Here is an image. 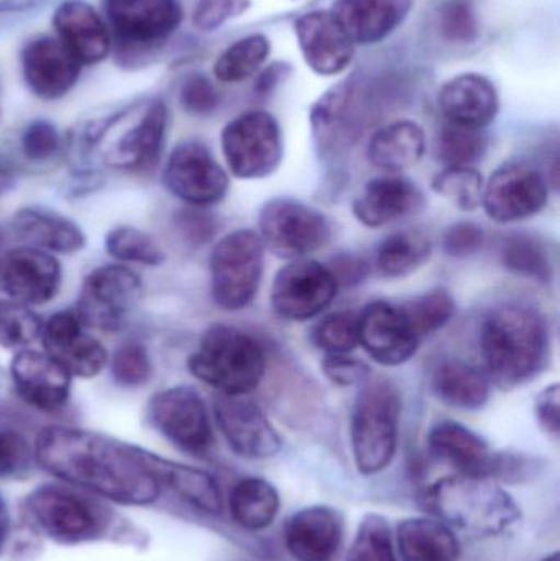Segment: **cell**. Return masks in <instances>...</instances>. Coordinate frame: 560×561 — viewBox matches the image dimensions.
Returning <instances> with one entry per match:
<instances>
[{"mask_svg":"<svg viewBox=\"0 0 560 561\" xmlns=\"http://www.w3.org/2000/svg\"><path fill=\"white\" fill-rule=\"evenodd\" d=\"M403 399L400 389L385 378L361 386L351 415V442L355 467L374 477L390 467L400 440Z\"/></svg>","mask_w":560,"mask_h":561,"instance_id":"obj_4","label":"cell"},{"mask_svg":"<svg viewBox=\"0 0 560 561\" xmlns=\"http://www.w3.org/2000/svg\"><path fill=\"white\" fill-rule=\"evenodd\" d=\"M62 270L52 253L22 245L0 255V293L23 306H43L58 294Z\"/></svg>","mask_w":560,"mask_h":561,"instance_id":"obj_18","label":"cell"},{"mask_svg":"<svg viewBox=\"0 0 560 561\" xmlns=\"http://www.w3.org/2000/svg\"><path fill=\"white\" fill-rule=\"evenodd\" d=\"M105 252L122 263L132 265L160 266L167 255L160 243L148 232L135 227H115L105 236Z\"/></svg>","mask_w":560,"mask_h":561,"instance_id":"obj_43","label":"cell"},{"mask_svg":"<svg viewBox=\"0 0 560 561\" xmlns=\"http://www.w3.org/2000/svg\"><path fill=\"white\" fill-rule=\"evenodd\" d=\"M163 184L171 196L191 207L216 206L229 193V173L199 140L178 144L168 157Z\"/></svg>","mask_w":560,"mask_h":561,"instance_id":"obj_15","label":"cell"},{"mask_svg":"<svg viewBox=\"0 0 560 561\" xmlns=\"http://www.w3.org/2000/svg\"><path fill=\"white\" fill-rule=\"evenodd\" d=\"M191 375L224 396H249L262 385L268 369L263 343L247 330L214 323L187 358Z\"/></svg>","mask_w":560,"mask_h":561,"instance_id":"obj_3","label":"cell"},{"mask_svg":"<svg viewBox=\"0 0 560 561\" xmlns=\"http://www.w3.org/2000/svg\"><path fill=\"white\" fill-rule=\"evenodd\" d=\"M377 112L358 76L322 94L309 114L312 140L322 160L335 163L344 158L364 137Z\"/></svg>","mask_w":560,"mask_h":561,"instance_id":"obj_7","label":"cell"},{"mask_svg":"<svg viewBox=\"0 0 560 561\" xmlns=\"http://www.w3.org/2000/svg\"><path fill=\"white\" fill-rule=\"evenodd\" d=\"M147 422L173 447L191 457L204 458L213 451V422L206 401L191 386H173L151 396Z\"/></svg>","mask_w":560,"mask_h":561,"instance_id":"obj_11","label":"cell"},{"mask_svg":"<svg viewBox=\"0 0 560 561\" xmlns=\"http://www.w3.org/2000/svg\"><path fill=\"white\" fill-rule=\"evenodd\" d=\"M35 461V451L25 435L10 428L0 431V480L26 473Z\"/></svg>","mask_w":560,"mask_h":561,"instance_id":"obj_49","label":"cell"},{"mask_svg":"<svg viewBox=\"0 0 560 561\" xmlns=\"http://www.w3.org/2000/svg\"><path fill=\"white\" fill-rule=\"evenodd\" d=\"M483 184L482 173L476 167H444L431 181L437 196L464 213H473L482 206Z\"/></svg>","mask_w":560,"mask_h":561,"instance_id":"obj_42","label":"cell"},{"mask_svg":"<svg viewBox=\"0 0 560 561\" xmlns=\"http://www.w3.org/2000/svg\"><path fill=\"white\" fill-rule=\"evenodd\" d=\"M295 35L302 59L322 78L342 75L354 61L355 45L331 10H311L295 20Z\"/></svg>","mask_w":560,"mask_h":561,"instance_id":"obj_22","label":"cell"},{"mask_svg":"<svg viewBox=\"0 0 560 561\" xmlns=\"http://www.w3.org/2000/svg\"><path fill=\"white\" fill-rule=\"evenodd\" d=\"M252 0H196L193 23L201 32H214L249 10Z\"/></svg>","mask_w":560,"mask_h":561,"instance_id":"obj_52","label":"cell"},{"mask_svg":"<svg viewBox=\"0 0 560 561\" xmlns=\"http://www.w3.org/2000/svg\"><path fill=\"white\" fill-rule=\"evenodd\" d=\"M338 293V280L328 265L309 259L292 260L273 279L270 306L279 319L306 322L321 317Z\"/></svg>","mask_w":560,"mask_h":561,"instance_id":"obj_14","label":"cell"},{"mask_svg":"<svg viewBox=\"0 0 560 561\" xmlns=\"http://www.w3.org/2000/svg\"><path fill=\"white\" fill-rule=\"evenodd\" d=\"M437 30L453 45H470L480 36V22L469 0H447L437 10Z\"/></svg>","mask_w":560,"mask_h":561,"instance_id":"obj_48","label":"cell"},{"mask_svg":"<svg viewBox=\"0 0 560 561\" xmlns=\"http://www.w3.org/2000/svg\"><path fill=\"white\" fill-rule=\"evenodd\" d=\"M423 207L424 194L418 184L401 174H384L362 187L352 213L367 229H384L416 216Z\"/></svg>","mask_w":560,"mask_h":561,"instance_id":"obj_23","label":"cell"},{"mask_svg":"<svg viewBox=\"0 0 560 561\" xmlns=\"http://www.w3.org/2000/svg\"><path fill=\"white\" fill-rule=\"evenodd\" d=\"M213 414L233 454L249 460H266L282 450V437L265 412L247 396L217 394Z\"/></svg>","mask_w":560,"mask_h":561,"instance_id":"obj_16","label":"cell"},{"mask_svg":"<svg viewBox=\"0 0 560 561\" xmlns=\"http://www.w3.org/2000/svg\"><path fill=\"white\" fill-rule=\"evenodd\" d=\"M161 483L174 491L181 500L207 514L222 513L219 484L206 471L161 458Z\"/></svg>","mask_w":560,"mask_h":561,"instance_id":"obj_38","label":"cell"},{"mask_svg":"<svg viewBox=\"0 0 560 561\" xmlns=\"http://www.w3.org/2000/svg\"><path fill=\"white\" fill-rule=\"evenodd\" d=\"M485 240V230L479 224L460 220L444 232L443 250L449 259L466 260L482 252Z\"/></svg>","mask_w":560,"mask_h":561,"instance_id":"obj_51","label":"cell"},{"mask_svg":"<svg viewBox=\"0 0 560 561\" xmlns=\"http://www.w3.org/2000/svg\"><path fill=\"white\" fill-rule=\"evenodd\" d=\"M10 519L9 511H7L5 501L0 496V550H2L3 543H5L7 537H9Z\"/></svg>","mask_w":560,"mask_h":561,"instance_id":"obj_58","label":"cell"},{"mask_svg":"<svg viewBox=\"0 0 560 561\" xmlns=\"http://www.w3.org/2000/svg\"><path fill=\"white\" fill-rule=\"evenodd\" d=\"M181 107L190 115L207 117L220 105V94L207 76L193 75L183 82L180 89Z\"/></svg>","mask_w":560,"mask_h":561,"instance_id":"obj_50","label":"cell"},{"mask_svg":"<svg viewBox=\"0 0 560 561\" xmlns=\"http://www.w3.org/2000/svg\"><path fill=\"white\" fill-rule=\"evenodd\" d=\"M549 191L551 184L538 167L528 161H506L483 184L480 207L493 222H522L546 209Z\"/></svg>","mask_w":560,"mask_h":561,"instance_id":"obj_13","label":"cell"},{"mask_svg":"<svg viewBox=\"0 0 560 561\" xmlns=\"http://www.w3.org/2000/svg\"><path fill=\"white\" fill-rule=\"evenodd\" d=\"M278 491L263 478H245L230 491V517L237 526L252 533L268 529L279 513Z\"/></svg>","mask_w":560,"mask_h":561,"instance_id":"obj_37","label":"cell"},{"mask_svg":"<svg viewBox=\"0 0 560 561\" xmlns=\"http://www.w3.org/2000/svg\"><path fill=\"white\" fill-rule=\"evenodd\" d=\"M309 333L312 345L324 355H347L358 346V312L344 309L325 313Z\"/></svg>","mask_w":560,"mask_h":561,"instance_id":"obj_44","label":"cell"},{"mask_svg":"<svg viewBox=\"0 0 560 561\" xmlns=\"http://www.w3.org/2000/svg\"><path fill=\"white\" fill-rule=\"evenodd\" d=\"M329 270L338 280L339 287H354L365 283L370 275V265L367 260L352 253H342L329 263Z\"/></svg>","mask_w":560,"mask_h":561,"instance_id":"obj_57","label":"cell"},{"mask_svg":"<svg viewBox=\"0 0 560 561\" xmlns=\"http://www.w3.org/2000/svg\"><path fill=\"white\" fill-rule=\"evenodd\" d=\"M342 519L328 506H311L289 517L285 543L296 561H332L342 543Z\"/></svg>","mask_w":560,"mask_h":561,"instance_id":"obj_29","label":"cell"},{"mask_svg":"<svg viewBox=\"0 0 560 561\" xmlns=\"http://www.w3.org/2000/svg\"><path fill=\"white\" fill-rule=\"evenodd\" d=\"M489 151L485 131L446 124L436 140V157L444 167H476Z\"/></svg>","mask_w":560,"mask_h":561,"instance_id":"obj_41","label":"cell"},{"mask_svg":"<svg viewBox=\"0 0 560 561\" xmlns=\"http://www.w3.org/2000/svg\"><path fill=\"white\" fill-rule=\"evenodd\" d=\"M431 253L433 240L424 230H398L378 245L375 268L384 278H407L430 262Z\"/></svg>","mask_w":560,"mask_h":561,"instance_id":"obj_36","label":"cell"},{"mask_svg":"<svg viewBox=\"0 0 560 561\" xmlns=\"http://www.w3.org/2000/svg\"><path fill=\"white\" fill-rule=\"evenodd\" d=\"M437 105L446 124L485 130L500 112V95L492 79L479 72H462L444 82Z\"/></svg>","mask_w":560,"mask_h":561,"instance_id":"obj_25","label":"cell"},{"mask_svg":"<svg viewBox=\"0 0 560 561\" xmlns=\"http://www.w3.org/2000/svg\"><path fill=\"white\" fill-rule=\"evenodd\" d=\"M43 322L28 306L0 299V346L7 350L28 348L42 335Z\"/></svg>","mask_w":560,"mask_h":561,"instance_id":"obj_45","label":"cell"},{"mask_svg":"<svg viewBox=\"0 0 560 561\" xmlns=\"http://www.w3.org/2000/svg\"><path fill=\"white\" fill-rule=\"evenodd\" d=\"M272 51V43L262 33H252L227 46L214 62L217 81L237 84L262 69Z\"/></svg>","mask_w":560,"mask_h":561,"instance_id":"obj_39","label":"cell"},{"mask_svg":"<svg viewBox=\"0 0 560 561\" xmlns=\"http://www.w3.org/2000/svg\"><path fill=\"white\" fill-rule=\"evenodd\" d=\"M144 283L134 270L122 265H102L92 270L82 283L75 312L85 329L117 332L140 302Z\"/></svg>","mask_w":560,"mask_h":561,"instance_id":"obj_12","label":"cell"},{"mask_svg":"<svg viewBox=\"0 0 560 561\" xmlns=\"http://www.w3.org/2000/svg\"><path fill=\"white\" fill-rule=\"evenodd\" d=\"M427 447L433 457L456 468L459 474L493 480L496 451L482 435L456 421H439L427 434Z\"/></svg>","mask_w":560,"mask_h":561,"instance_id":"obj_27","label":"cell"},{"mask_svg":"<svg viewBox=\"0 0 560 561\" xmlns=\"http://www.w3.org/2000/svg\"><path fill=\"white\" fill-rule=\"evenodd\" d=\"M2 243H3V233L2 230H0V250H2ZM2 255V253H0Z\"/></svg>","mask_w":560,"mask_h":561,"instance_id":"obj_62","label":"cell"},{"mask_svg":"<svg viewBox=\"0 0 560 561\" xmlns=\"http://www.w3.org/2000/svg\"><path fill=\"white\" fill-rule=\"evenodd\" d=\"M227 170L237 180H266L282 167L285 157L283 130L275 115L266 111L243 112L220 134Z\"/></svg>","mask_w":560,"mask_h":561,"instance_id":"obj_9","label":"cell"},{"mask_svg":"<svg viewBox=\"0 0 560 561\" xmlns=\"http://www.w3.org/2000/svg\"><path fill=\"white\" fill-rule=\"evenodd\" d=\"M426 131L410 118L378 128L367 145L372 167L387 174H400L416 167L426 153Z\"/></svg>","mask_w":560,"mask_h":561,"instance_id":"obj_32","label":"cell"},{"mask_svg":"<svg viewBox=\"0 0 560 561\" xmlns=\"http://www.w3.org/2000/svg\"><path fill=\"white\" fill-rule=\"evenodd\" d=\"M12 230L25 245L43 252L72 255L84 250L88 239L75 220L39 206H26L12 217Z\"/></svg>","mask_w":560,"mask_h":561,"instance_id":"obj_31","label":"cell"},{"mask_svg":"<svg viewBox=\"0 0 560 561\" xmlns=\"http://www.w3.org/2000/svg\"><path fill=\"white\" fill-rule=\"evenodd\" d=\"M413 0H335L331 13L357 45L384 42L403 25Z\"/></svg>","mask_w":560,"mask_h":561,"instance_id":"obj_28","label":"cell"},{"mask_svg":"<svg viewBox=\"0 0 560 561\" xmlns=\"http://www.w3.org/2000/svg\"><path fill=\"white\" fill-rule=\"evenodd\" d=\"M105 23L128 45H158L180 26L178 0H102Z\"/></svg>","mask_w":560,"mask_h":561,"instance_id":"obj_21","label":"cell"},{"mask_svg":"<svg viewBox=\"0 0 560 561\" xmlns=\"http://www.w3.org/2000/svg\"><path fill=\"white\" fill-rule=\"evenodd\" d=\"M45 352L72 378H95L107 366L108 353L95 336L85 332L75 310L53 313L42 327Z\"/></svg>","mask_w":560,"mask_h":561,"instance_id":"obj_19","label":"cell"},{"mask_svg":"<svg viewBox=\"0 0 560 561\" xmlns=\"http://www.w3.org/2000/svg\"><path fill=\"white\" fill-rule=\"evenodd\" d=\"M480 355L492 385L505 391L528 385L551 362L549 322L533 306L502 304L483 319Z\"/></svg>","mask_w":560,"mask_h":561,"instance_id":"obj_2","label":"cell"},{"mask_svg":"<svg viewBox=\"0 0 560 561\" xmlns=\"http://www.w3.org/2000/svg\"><path fill=\"white\" fill-rule=\"evenodd\" d=\"M10 378L19 398L45 414L62 411L71 398L72 376L46 352L19 350L10 362Z\"/></svg>","mask_w":560,"mask_h":561,"instance_id":"obj_20","label":"cell"},{"mask_svg":"<svg viewBox=\"0 0 560 561\" xmlns=\"http://www.w3.org/2000/svg\"><path fill=\"white\" fill-rule=\"evenodd\" d=\"M111 375L121 388H141L153 376V362L147 346L137 340H127L115 348L111 359Z\"/></svg>","mask_w":560,"mask_h":561,"instance_id":"obj_47","label":"cell"},{"mask_svg":"<svg viewBox=\"0 0 560 561\" xmlns=\"http://www.w3.org/2000/svg\"><path fill=\"white\" fill-rule=\"evenodd\" d=\"M420 340L443 330L456 317L457 304L444 287L427 290L401 304Z\"/></svg>","mask_w":560,"mask_h":561,"instance_id":"obj_40","label":"cell"},{"mask_svg":"<svg viewBox=\"0 0 560 561\" xmlns=\"http://www.w3.org/2000/svg\"><path fill=\"white\" fill-rule=\"evenodd\" d=\"M33 451L46 473L114 503L147 506L164 490L163 457L99 432L49 425L36 435Z\"/></svg>","mask_w":560,"mask_h":561,"instance_id":"obj_1","label":"cell"},{"mask_svg":"<svg viewBox=\"0 0 560 561\" xmlns=\"http://www.w3.org/2000/svg\"><path fill=\"white\" fill-rule=\"evenodd\" d=\"M22 151L28 160L46 161L55 157L59 148V134L48 121H35L26 125L22 134Z\"/></svg>","mask_w":560,"mask_h":561,"instance_id":"obj_54","label":"cell"},{"mask_svg":"<svg viewBox=\"0 0 560 561\" xmlns=\"http://www.w3.org/2000/svg\"><path fill=\"white\" fill-rule=\"evenodd\" d=\"M500 262L506 272L533 283L551 284L556 278L555 255L535 233H506L500 243Z\"/></svg>","mask_w":560,"mask_h":561,"instance_id":"obj_35","label":"cell"},{"mask_svg":"<svg viewBox=\"0 0 560 561\" xmlns=\"http://www.w3.org/2000/svg\"><path fill=\"white\" fill-rule=\"evenodd\" d=\"M345 561H398L388 520L378 514L364 517Z\"/></svg>","mask_w":560,"mask_h":561,"instance_id":"obj_46","label":"cell"},{"mask_svg":"<svg viewBox=\"0 0 560 561\" xmlns=\"http://www.w3.org/2000/svg\"><path fill=\"white\" fill-rule=\"evenodd\" d=\"M35 2H39V0H0V12L25 9V7L33 5Z\"/></svg>","mask_w":560,"mask_h":561,"instance_id":"obj_59","label":"cell"},{"mask_svg":"<svg viewBox=\"0 0 560 561\" xmlns=\"http://www.w3.org/2000/svg\"><path fill=\"white\" fill-rule=\"evenodd\" d=\"M398 550L403 561H457L459 540L447 524L430 517L401 520L397 530Z\"/></svg>","mask_w":560,"mask_h":561,"instance_id":"obj_34","label":"cell"},{"mask_svg":"<svg viewBox=\"0 0 560 561\" xmlns=\"http://www.w3.org/2000/svg\"><path fill=\"white\" fill-rule=\"evenodd\" d=\"M168 108L161 101L145 104L135 124H132L111 150L105 151V163L115 170L145 173L153 170L160 160L167 138Z\"/></svg>","mask_w":560,"mask_h":561,"instance_id":"obj_26","label":"cell"},{"mask_svg":"<svg viewBox=\"0 0 560 561\" xmlns=\"http://www.w3.org/2000/svg\"><path fill=\"white\" fill-rule=\"evenodd\" d=\"M79 59L53 36L33 39L22 53L26 85L36 98L56 101L68 94L81 75Z\"/></svg>","mask_w":560,"mask_h":561,"instance_id":"obj_24","label":"cell"},{"mask_svg":"<svg viewBox=\"0 0 560 561\" xmlns=\"http://www.w3.org/2000/svg\"><path fill=\"white\" fill-rule=\"evenodd\" d=\"M30 524L62 546L91 542L107 533L111 514L99 501L65 484H43L25 500Z\"/></svg>","mask_w":560,"mask_h":561,"instance_id":"obj_6","label":"cell"},{"mask_svg":"<svg viewBox=\"0 0 560 561\" xmlns=\"http://www.w3.org/2000/svg\"><path fill=\"white\" fill-rule=\"evenodd\" d=\"M427 503L441 519L469 533L499 534L519 519L515 501L489 478H444L431 488Z\"/></svg>","mask_w":560,"mask_h":561,"instance_id":"obj_5","label":"cell"},{"mask_svg":"<svg viewBox=\"0 0 560 561\" xmlns=\"http://www.w3.org/2000/svg\"><path fill=\"white\" fill-rule=\"evenodd\" d=\"M542 561H560V553L555 552L552 556L546 557V559Z\"/></svg>","mask_w":560,"mask_h":561,"instance_id":"obj_61","label":"cell"},{"mask_svg":"<svg viewBox=\"0 0 560 561\" xmlns=\"http://www.w3.org/2000/svg\"><path fill=\"white\" fill-rule=\"evenodd\" d=\"M536 417L546 434L558 438L560 434V389L558 382L546 386L536 396Z\"/></svg>","mask_w":560,"mask_h":561,"instance_id":"obj_56","label":"cell"},{"mask_svg":"<svg viewBox=\"0 0 560 561\" xmlns=\"http://www.w3.org/2000/svg\"><path fill=\"white\" fill-rule=\"evenodd\" d=\"M321 369L325 378L339 388L362 386L372 378V369L367 363L347 355H324Z\"/></svg>","mask_w":560,"mask_h":561,"instance_id":"obj_53","label":"cell"},{"mask_svg":"<svg viewBox=\"0 0 560 561\" xmlns=\"http://www.w3.org/2000/svg\"><path fill=\"white\" fill-rule=\"evenodd\" d=\"M259 236L268 252L292 262L324 249L331 242L332 226L311 204L273 197L260 209Z\"/></svg>","mask_w":560,"mask_h":561,"instance_id":"obj_10","label":"cell"},{"mask_svg":"<svg viewBox=\"0 0 560 561\" xmlns=\"http://www.w3.org/2000/svg\"><path fill=\"white\" fill-rule=\"evenodd\" d=\"M12 174L9 173V171L5 170V168L0 167V194L3 193V191L7 190V187H10V184H12Z\"/></svg>","mask_w":560,"mask_h":561,"instance_id":"obj_60","label":"cell"},{"mask_svg":"<svg viewBox=\"0 0 560 561\" xmlns=\"http://www.w3.org/2000/svg\"><path fill=\"white\" fill-rule=\"evenodd\" d=\"M431 391L449 408L480 411L490 401L492 382L480 366L464 359H446L431 376Z\"/></svg>","mask_w":560,"mask_h":561,"instance_id":"obj_33","label":"cell"},{"mask_svg":"<svg viewBox=\"0 0 560 561\" xmlns=\"http://www.w3.org/2000/svg\"><path fill=\"white\" fill-rule=\"evenodd\" d=\"M56 38L79 59L94 65L111 51V30L94 7L84 0H66L53 15Z\"/></svg>","mask_w":560,"mask_h":561,"instance_id":"obj_30","label":"cell"},{"mask_svg":"<svg viewBox=\"0 0 560 561\" xmlns=\"http://www.w3.org/2000/svg\"><path fill=\"white\" fill-rule=\"evenodd\" d=\"M259 232L237 229L214 245L209 256L210 296L219 309L240 312L252 306L265 272Z\"/></svg>","mask_w":560,"mask_h":561,"instance_id":"obj_8","label":"cell"},{"mask_svg":"<svg viewBox=\"0 0 560 561\" xmlns=\"http://www.w3.org/2000/svg\"><path fill=\"white\" fill-rule=\"evenodd\" d=\"M176 226L184 239L193 245H206L214 239L217 230V220L204 207H191L181 210L176 217Z\"/></svg>","mask_w":560,"mask_h":561,"instance_id":"obj_55","label":"cell"},{"mask_svg":"<svg viewBox=\"0 0 560 561\" xmlns=\"http://www.w3.org/2000/svg\"><path fill=\"white\" fill-rule=\"evenodd\" d=\"M420 343L403 307L374 300L358 312V345L378 365H404L416 355Z\"/></svg>","mask_w":560,"mask_h":561,"instance_id":"obj_17","label":"cell"}]
</instances>
